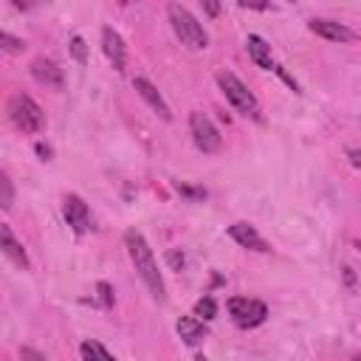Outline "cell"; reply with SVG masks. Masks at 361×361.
<instances>
[{
  "label": "cell",
  "instance_id": "6da1fadb",
  "mask_svg": "<svg viewBox=\"0 0 361 361\" xmlns=\"http://www.w3.org/2000/svg\"><path fill=\"white\" fill-rule=\"evenodd\" d=\"M124 248H127V254H130V259H133V265H135L141 282L149 288L152 299L164 302V299H166L164 276H161V271H158V262H155V257H152L149 243L144 240V234H141L138 228H127V231H124Z\"/></svg>",
  "mask_w": 361,
  "mask_h": 361
},
{
  "label": "cell",
  "instance_id": "7a4b0ae2",
  "mask_svg": "<svg viewBox=\"0 0 361 361\" xmlns=\"http://www.w3.org/2000/svg\"><path fill=\"white\" fill-rule=\"evenodd\" d=\"M166 14H169V23H172V31L178 34V39L186 48H192V51H206L209 48V34L203 31V25L197 23V17L186 6L169 3Z\"/></svg>",
  "mask_w": 361,
  "mask_h": 361
},
{
  "label": "cell",
  "instance_id": "3957f363",
  "mask_svg": "<svg viewBox=\"0 0 361 361\" xmlns=\"http://www.w3.org/2000/svg\"><path fill=\"white\" fill-rule=\"evenodd\" d=\"M217 85H220V90H223V96H226V102H228L237 113H243L245 118H254V121H259V118H262V110H259L257 96L243 85V79H240V76H234L231 71H217Z\"/></svg>",
  "mask_w": 361,
  "mask_h": 361
},
{
  "label": "cell",
  "instance_id": "277c9868",
  "mask_svg": "<svg viewBox=\"0 0 361 361\" xmlns=\"http://www.w3.org/2000/svg\"><path fill=\"white\" fill-rule=\"evenodd\" d=\"M8 118L14 121L17 130L31 133V135L45 127V113H42V107H39L31 96H25V93H14V96L8 99Z\"/></svg>",
  "mask_w": 361,
  "mask_h": 361
},
{
  "label": "cell",
  "instance_id": "5b68a950",
  "mask_svg": "<svg viewBox=\"0 0 361 361\" xmlns=\"http://www.w3.org/2000/svg\"><path fill=\"white\" fill-rule=\"evenodd\" d=\"M226 307H228L231 322H234L237 327H243V330L259 327V324L268 319V307H265V302H259V299H248V296H231V299L226 302Z\"/></svg>",
  "mask_w": 361,
  "mask_h": 361
},
{
  "label": "cell",
  "instance_id": "8992f818",
  "mask_svg": "<svg viewBox=\"0 0 361 361\" xmlns=\"http://www.w3.org/2000/svg\"><path fill=\"white\" fill-rule=\"evenodd\" d=\"M189 133H192V141L200 152L209 155V152L220 149V133H217V127L212 124V118L206 113H200V110L189 113Z\"/></svg>",
  "mask_w": 361,
  "mask_h": 361
},
{
  "label": "cell",
  "instance_id": "52a82bcc",
  "mask_svg": "<svg viewBox=\"0 0 361 361\" xmlns=\"http://www.w3.org/2000/svg\"><path fill=\"white\" fill-rule=\"evenodd\" d=\"M62 214H65V223L73 228V234H85L90 228V209L87 203L79 197V195H65L62 200Z\"/></svg>",
  "mask_w": 361,
  "mask_h": 361
},
{
  "label": "cell",
  "instance_id": "ba28073f",
  "mask_svg": "<svg viewBox=\"0 0 361 361\" xmlns=\"http://www.w3.org/2000/svg\"><path fill=\"white\" fill-rule=\"evenodd\" d=\"M307 28L316 34V37H324L330 42H353L355 39V31L347 28L344 23H336V20H322V17H313L307 23Z\"/></svg>",
  "mask_w": 361,
  "mask_h": 361
},
{
  "label": "cell",
  "instance_id": "9c48e42d",
  "mask_svg": "<svg viewBox=\"0 0 361 361\" xmlns=\"http://www.w3.org/2000/svg\"><path fill=\"white\" fill-rule=\"evenodd\" d=\"M28 71H31V76H34L39 85H45V87H51V90H62V68H59L54 59L37 56Z\"/></svg>",
  "mask_w": 361,
  "mask_h": 361
},
{
  "label": "cell",
  "instance_id": "30bf717a",
  "mask_svg": "<svg viewBox=\"0 0 361 361\" xmlns=\"http://www.w3.org/2000/svg\"><path fill=\"white\" fill-rule=\"evenodd\" d=\"M133 87H135V93H138V96H141V99H144V102H147V104H149V107H152V110H155V113H158L164 121H169V118H172L169 104L164 102V96L158 93V87H155L149 79L135 76V79H133Z\"/></svg>",
  "mask_w": 361,
  "mask_h": 361
},
{
  "label": "cell",
  "instance_id": "8fae6325",
  "mask_svg": "<svg viewBox=\"0 0 361 361\" xmlns=\"http://www.w3.org/2000/svg\"><path fill=\"white\" fill-rule=\"evenodd\" d=\"M228 237H231L237 245H243V248H251V251H259V254H268V251H271V245L262 240V234H259L254 226H248V223H234V226H228Z\"/></svg>",
  "mask_w": 361,
  "mask_h": 361
},
{
  "label": "cell",
  "instance_id": "7c38bea8",
  "mask_svg": "<svg viewBox=\"0 0 361 361\" xmlns=\"http://www.w3.org/2000/svg\"><path fill=\"white\" fill-rule=\"evenodd\" d=\"M102 51H104V56L110 59V65H113L116 71H124L127 48H124V39L118 37V31H113L110 25L102 28Z\"/></svg>",
  "mask_w": 361,
  "mask_h": 361
},
{
  "label": "cell",
  "instance_id": "4fadbf2b",
  "mask_svg": "<svg viewBox=\"0 0 361 361\" xmlns=\"http://www.w3.org/2000/svg\"><path fill=\"white\" fill-rule=\"evenodd\" d=\"M175 330H178V336H180L189 347H197V344L209 336V330H206L203 319H197V316H180V319H178V324H175Z\"/></svg>",
  "mask_w": 361,
  "mask_h": 361
},
{
  "label": "cell",
  "instance_id": "5bb4252c",
  "mask_svg": "<svg viewBox=\"0 0 361 361\" xmlns=\"http://www.w3.org/2000/svg\"><path fill=\"white\" fill-rule=\"evenodd\" d=\"M245 48H248V56L254 59V65H257V68H262V71H276V65H274V56H271V45H268L262 37H257V34H248V39H245Z\"/></svg>",
  "mask_w": 361,
  "mask_h": 361
},
{
  "label": "cell",
  "instance_id": "9a60e30c",
  "mask_svg": "<svg viewBox=\"0 0 361 361\" xmlns=\"http://www.w3.org/2000/svg\"><path fill=\"white\" fill-rule=\"evenodd\" d=\"M0 245H3V254L14 262V265H20V268H28V254H25V248H23V243H17V237L11 234V228L3 223L0 226Z\"/></svg>",
  "mask_w": 361,
  "mask_h": 361
},
{
  "label": "cell",
  "instance_id": "2e32d148",
  "mask_svg": "<svg viewBox=\"0 0 361 361\" xmlns=\"http://www.w3.org/2000/svg\"><path fill=\"white\" fill-rule=\"evenodd\" d=\"M79 353H82V361H116L99 341H82Z\"/></svg>",
  "mask_w": 361,
  "mask_h": 361
},
{
  "label": "cell",
  "instance_id": "e0dca14e",
  "mask_svg": "<svg viewBox=\"0 0 361 361\" xmlns=\"http://www.w3.org/2000/svg\"><path fill=\"white\" fill-rule=\"evenodd\" d=\"M195 316H203V322L214 319V316H217V302H214V296H203V299H197V305H195Z\"/></svg>",
  "mask_w": 361,
  "mask_h": 361
},
{
  "label": "cell",
  "instance_id": "ac0fdd59",
  "mask_svg": "<svg viewBox=\"0 0 361 361\" xmlns=\"http://www.w3.org/2000/svg\"><path fill=\"white\" fill-rule=\"evenodd\" d=\"M0 48H3L6 54H20V51L25 48V42L17 39V37H11L8 31H3V34H0Z\"/></svg>",
  "mask_w": 361,
  "mask_h": 361
},
{
  "label": "cell",
  "instance_id": "d6986e66",
  "mask_svg": "<svg viewBox=\"0 0 361 361\" xmlns=\"http://www.w3.org/2000/svg\"><path fill=\"white\" fill-rule=\"evenodd\" d=\"M0 192H3L0 206H3V209H11V203H14V186H11V180H8V175H6V172L0 175Z\"/></svg>",
  "mask_w": 361,
  "mask_h": 361
},
{
  "label": "cell",
  "instance_id": "ffe728a7",
  "mask_svg": "<svg viewBox=\"0 0 361 361\" xmlns=\"http://www.w3.org/2000/svg\"><path fill=\"white\" fill-rule=\"evenodd\" d=\"M71 56H73L79 65H85V62H87V45H85V39H82V37H73V39H71Z\"/></svg>",
  "mask_w": 361,
  "mask_h": 361
},
{
  "label": "cell",
  "instance_id": "44dd1931",
  "mask_svg": "<svg viewBox=\"0 0 361 361\" xmlns=\"http://www.w3.org/2000/svg\"><path fill=\"white\" fill-rule=\"evenodd\" d=\"M96 293H99V305L102 307H113V288L107 282H99L96 285Z\"/></svg>",
  "mask_w": 361,
  "mask_h": 361
},
{
  "label": "cell",
  "instance_id": "7402d4cb",
  "mask_svg": "<svg viewBox=\"0 0 361 361\" xmlns=\"http://www.w3.org/2000/svg\"><path fill=\"white\" fill-rule=\"evenodd\" d=\"M175 189H178L180 195L192 197V200H203V197H206V189H197V186H186V183H178Z\"/></svg>",
  "mask_w": 361,
  "mask_h": 361
},
{
  "label": "cell",
  "instance_id": "603a6c76",
  "mask_svg": "<svg viewBox=\"0 0 361 361\" xmlns=\"http://www.w3.org/2000/svg\"><path fill=\"white\" fill-rule=\"evenodd\" d=\"M20 361H45V355L34 347H20Z\"/></svg>",
  "mask_w": 361,
  "mask_h": 361
},
{
  "label": "cell",
  "instance_id": "cb8c5ba5",
  "mask_svg": "<svg viewBox=\"0 0 361 361\" xmlns=\"http://www.w3.org/2000/svg\"><path fill=\"white\" fill-rule=\"evenodd\" d=\"M166 259H169V265H172L175 271H180V268H183V254H180V248H172V251L166 254Z\"/></svg>",
  "mask_w": 361,
  "mask_h": 361
},
{
  "label": "cell",
  "instance_id": "d4e9b609",
  "mask_svg": "<svg viewBox=\"0 0 361 361\" xmlns=\"http://www.w3.org/2000/svg\"><path fill=\"white\" fill-rule=\"evenodd\" d=\"M34 149H37V155H39L42 161H48V158H51V147H48V144H42V141H37V147H34Z\"/></svg>",
  "mask_w": 361,
  "mask_h": 361
},
{
  "label": "cell",
  "instance_id": "484cf974",
  "mask_svg": "<svg viewBox=\"0 0 361 361\" xmlns=\"http://www.w3.org/2000/svg\"><path fill=\"white\" fill-rule=\"evenodd\" d=\"M347 158H350V164L361 172V149H350V152H347Z\"/></svg>",
  "mask_w": 361,
  "mask_h": 361
},
{
  "label": "cell",
  "instance_id": "4316f807",
  "mask_svg": "<svg viewBox=\"0 0 361 361\" xmlns=\"http://www.w3.org/2000/svg\"><path fill=\"white\" fill-rule=\"evenodd\" d=\"M203 11H206V14H212V17H214V14H217V11H220V6H217V3H212V0H206V3H203Z\"/></svg>",
  "mask_w": 361,
  "mask_h": 361
},
{
  "label": "cell",
  "instance_id": "83f0119b",
  "mask_svg": "<svg viewBox=\"0 0 361 361\" xmlns=\"http://www.w3.org/2000/svg\"><path fill=\"white\" fill-rule=\"evenodd\" d=\"M353 361H361V353H355V355H353Z\"/></svg>",
  "mask_w": 361,
  "mask_h": 361
},
{
  "label": "cell",
  "instance_id": "f1b7e54d",
  "mask_svg": "<svg viewBox=\"0 0 361 361\" xmlns=\"http://www.w3.org/2000/svg\"><path fill=\"white\" fill-rule=\"evenodd\" d=\"M195 361H206V358H203V355H197V358H195Z\"/></svg>",
  "mask_w": 361,
  "mask_h": 361
}]
</instances>
